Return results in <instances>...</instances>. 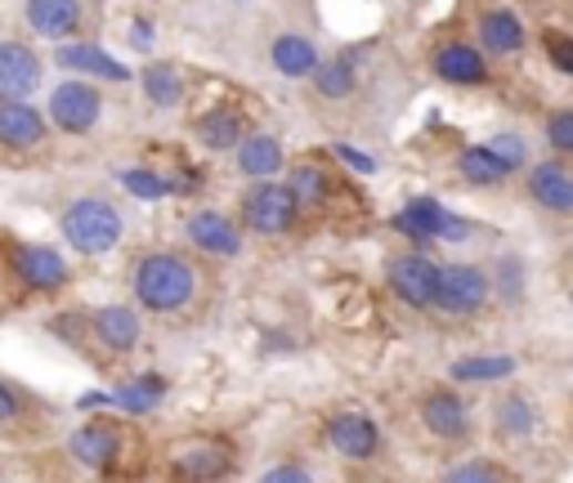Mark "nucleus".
I'll list each match as a JSON object with an SVG mask.
<instances>
[{
    "label": "nucleus",
    "instance_id": "f257e3e1",
    "mask_svg": "<svg viewBox=\"0 0 573 483\" xmlns=\"http://www.w3.org/2000/svg\"><path fill=\"white\" fill-rule=\"evenodd\" d=\"M193 287H197V278H193L188 260L166 256V251L144 256L140 269H135V296H140V305L153 309V314H175V309H184V305L193 300Z\"/></svg>",
    "mask_w": 573,
    "mask_h": 483
},
{
    "label": "nucleus",
    "instance_id": "f03ea898",
    "mask_svg": "<svg viewBox=\"0 0 573 483\" xmlns=\"http://www.w3.org/2000/svg\"><path fill=\"white\" fill-rule=\"evenodd\" d=\"M63 237L81 256H108L122 242V215L112 210L103 197H81L63 215Z\"/></svg>",
    "mask_w": 573,
    "mask_h": 483
},
{
    "label": "nucleus",
    "instance_id": "7ed1b4c3",
    "mask_svg": "<svg viewBox=\"0 0 573 483\" xmlns=\"http://www.w3.org/2000/svg\"><path fill=\"white\" fill-rule=\"evenodd\" d=\"M489 291H493V282H489L484 269H475V265H443L439 269L434 305L443 314H452V318H471L475 309H484Z\"/></svg>",
    "mask_w": 573,
    "mask_h": 483
},
{
    "label": "nucleus",
    "instance_id": "20e7f679",
    "mask_svg": "<svg viewBox=\"0 0 573 483\" xmlns=\"http://www.w3.org/2000/svg\"><path fill=\"white\" fill-rule=\"evenodd\" d=\"M296 210H300L296 193H291L287 184H274V179H260V184L247 193V202H243V219H247L256 233H265V237L287 233V228L296 224Z\"/></svg>",
    "mask_w": 573,
    "mask_h": 483
},
{
    "label": "nucleus",
    "instance_id": "39448f33",
    "mask_svg": "<svg viewBox=\"0 0 573 483\" xmlns=\"http://www.w3.org/2000/svg\"><path fill=\"white\" fill-rule=\"evenodd\" d=\"M395 228L408 237V242H417V247H430V242H439V237H448V242H462L467 237V224L457 219V215H448L439 202H430V197H417V202H408L399 215H395Z\"/></svg>",
    "mask_w": 573,
    "mask_h": 483
},
{
    "label": "nucleus",
    "instance_id": "423d86ee",
    "mask_svg": "<svg viewBox=\"0 0 573 483\" xmlns=\"http://www.w3.org/2000/svg\"><path fill=\"white\" fill-rule=\"evenodd\" d=\"M99 112H103V99H99L94 85L63 81V85H54V94H50V116H54V126L68 131V135H85L94 121H99Z\"/></svg>",
    "mask_w": 573,
    "mask_h": 483
},
{
    "label": "nucleus",
    "instance_id": "0eeeda50",
    "mask_svg": "<svg viewBox=\"0 0 573 483\" xmlns=\"http://www.w3.org/2000/svg\"><path fill=\"white\" fill-rule=\"evenodd\" d=\"M228 465H234V456H228L224 443L215 439H202V443H184L175 456H171V474L180 483H215L228 474Z\"/></svg>",
    "mask_w": 573,
    "mask_h": 483
},
{
    "label": "nucleus",
    "instance_id": "6e6552de",
    "mask_svg": "<svg viewBox=\"0 0 573 483\" xmlns=\"http://www.w3.org/2000/svg\"><path fill=\"white\" fill-rule=\"evenodd\" d=\"M386 278H390V287H395V296L403 305H412V309H430L434 305L439 269L426 256H399V260H390V274Z\"/></svg>",
    "mask_w": 573,
    "mask_h": 483
},
{
    "label": "nucleus",
    "instance_id": "1a4fd4ad",
    "mask_svg": "<svg viewBox=\"0 0 573 483\" xmlns=\"http://www.w3.org/2000/svg\"><path fill=\"white\" fill-rule=\"evenodd\" d=\"M327 439H331V448L346 456V461H372L377 448H381V434H377V425H372L364 412H340V417H331Z\"/></svg>",
    "mask_w": 573,
    "mask_h": 483
},
{
    "label": "nucleus",
    "instance_id": "9d476101",
    "mask_svg": "<svg viewBox=\"0 0 573 483\" xmlns=\"http://www.w3.org/2000/svg\"><path fill=\"white\" fill-rule=\"evenodd\" d=\"M10 260H14V274H19L28 287H37V291H54V287L68 282L63 256L50 251V247H37V242H23V247H14Z\"/></svg>",
    "mask_w": 573,
    "mask_h": 483
},
{
    "label": "nucleus",
    "instance_id": "9b49d317",
    "mask_svg": "<svg viewBox=\"0 0 573 483\" xmlns=\"http://www.w3.org/2000/svg\"><path fill=\"white\" fill-rule=\"evenodd\" d=\"M421 421H426V430H430L434 439H448V443L467 439V430H471V412H467V403L457 399L452 390L426 394V399H421Z\"/></svg>",
    "mask_w": 573,
    "mask_h": 483
},
{
    "label": "nucleus",
    "instance_id": "f8f14e48",
    "mask_svg": "<svg viewBox=\"0 0 573 483\" xmlns=\"http://www.w3.org/2000/svg\"><path fill=\"white\" fill-rule=\"evenodd\" d=\"M41 81V63L28 45L6 41L0 45V99H28Z\"/></svg>",
    "mask_w": 573,
    "mask_h": 483
},
{
    "label": "nucleus",
    "instance_id": "ddd939ff",
    "mask_svg": "<svg viewBox=\"0 0 573 483\" xmlns=\"http://www.w3.org/2000/svg\"><path fill=\"white\" fill-rule=\"evenodd\" d=\"M41 140H45V121H41L37 107H28L23 99H6V103H0V144L28 153Z\"/></svg>",
    "mask_w": 573,
    "mask_h": 483
},
{
    "label": "nucleus",
    "instance_id": "4468645a",
    "mask_svg": "<svg viewBox=\"0 0 573 483\" xmlns=\"http://www.w3.org/2000/svg\"><path fill=\"white\" fill-rule=\"evenodd\" d=\"M188 237L197 242V251H206V256H238L243 251L238 228L228 224L219 210H197L188 219Z\"/></svg>",
    "mask_w": 573,
    "mask_h": 483
},
{
    "label": "nucleus",
    "instance_id": "2eb2a0df",
    "mask_svg": "<svg viewBox=\"0 0 573 483\" xmlns=\"http://www.w3.org/2000/svg\"><path fill=\"white\" fill-rule=\"evenodd\" d=\"M529 193H533L538 206L560 210V215H573V175H569V166L542 162V166L529 175Z\"/></svg>",
    "mask_w": 573,
    "mask_h": 483
},
{
    "label": "nucleus",
    "instance_id": "dca6fc26",
    "mask_svg": "<svg viewBox=\"0 0 573 483\" xmlns=\"http://www.w3.org/2000/svg\"><path fill=\"white\" fill-rule=\"evenodd\" d=\"M72 456L81 461V465H90V470H108L112 465V456H117V430L112 425H103V421H90V425H81L76 434H72Z\"/></svg>",
    "mask_w": 573,
    "mask_h": 483
},
{
    "label": "nucleus",
    "instance_id": "f3484780",
    "mask_svg": "<svg viewBox=\"0 0 573 483\" xmlns=\"http://www.w3.org/2000/svg\"><path fill=\"white\" fill-rule=\"evenodd\" d=\"M94 336L112 349V353H126L140 345V314L126 305H108L94 314Z\"/></svg>",
    "mask_w": 573,
    "mask_h": 483
},
{
    "label": "nucleus",
    "instance_id": "a211bd4d",
    "mask_svg": "<svg viewBox=\"0 0 573 483\" xmlns=\"http://www.w3.org/2000/svg\"><path fill=\"white\" fill-rule=\"evenodd\" d=\"M28 23L41 37H72L81 23L76 0H28Z\"/></svg>",
    "mask_w": 573,
    "mask_h": 483
},
{
    "label": "nucleus",
    "instance_id": "6ab92c4d",
    "mask_svg": "<svg viewBox=\"0 0 573 483\" xmlns=\"http://www.w3.org/2000/svg\"><path fill=\"white\" fill-rule=\"evenodd\" d=\"M193 131H197V140H202L211 153H224V148L243 144V116H238L234 107H215V112L197 116Z\"/></svg>",
    "mask_w": 573,
    "mask_h": 483
},
{
    "label": "nucleus",
    "instance_id": "aec40b11",
    "mask_svg": "<svg viewBox=\"0 0 573 483\" xmlns=\"http://www.w3.org/2000/svg\"><path fill=\"white\" fill-rule=\"evenodd\" d=\"M434 68H439V76L452 81V85H480V81L489 76L484 59H480L471 45H448V50L434 59Z\"/></svg>",
    "mask_w": 573,
    "mask_h": 483
},
{
    "label": "nucleus",
    "instance_id": "412c9836",
    "mask_svg": "<svg viewBox=\"0 0 573 483\" xmlns=\"http://www.w3.org/2000/svg\"><path fill=\"white\" fill-rule=\"evenodd\" d=\"M59 63L63 68H76V72H94L103 81H126L131 76V68H122L117 59L103 54L99 45H68V50H59Z\"/></svg>",
    "mask_w": 573,
    "mask_h": 483
},
{
    "label": "nucleus",
    "instance_id": "4be33fe9",
    "mask_svg": "<svg viewBox=\"0 0 573 483\" xmlns=\"http://www.w3.org/2000/svg\"><path fill=\"white\" fill-rule=\"evenodd\" d=\"M238 166H243V175H252V179H269L274 171H283V144L269 140V135H252V140H243V148H238Z\"/></svg>",
    "mask_w": 573,
    "mask_h": 483
},
{
    "label": "nucleus",
    "instance_id": "5701e85b",
    "mask_svg": "<svg viewBox=\"0 0 573 483\" xmlns=\"http://www.w3.org/2000/svg\"><path fill=\"white\" fill-rule=\"evenodd\" d=\"M480 32H484V45H489L493 54H515V50L524 45V28H520V19H515V14H507V10L484 14Z\"/></svg>",
    "mask_w": 573,
    "mask_h": 483
},
{
    "label": "nucleus",
    "instance_id": "b1692460",
    "mask_svg": "<svg viewBox=\"0 0 573 483\" xmlns=\"http://www.w3.org/2000/svg\"><path fill=\"white\" fill-rule=\"evenodd\" d=\"M274 68L283 76H314L318 72V54H314V45L305 37H283L274 45Z\"/></svg>",
    "mask_w": 573,
    "mask_h": 483
},
{
    "label": "nucleus",
    "instance_id": "393cba45",
    "mask_svg": "<svg viewBox=\"0 0 573 483\" xmlns=\"http://www.w3.org/2000/svg\"><path fill=\"white\" fill-rule=\"evenodd\" d=\"M457 171H462L471 184H502L511 175V166L493 148H467L462 162H457Z\"/></svg>",
    "mask_w": 573,
    "mask_h": 483
},
{
    "label": "nucleus",
    "instance_id": "a878e982",
    "mask_svg": "<svg viewBox=\"0 0 573 483\" xmlns=\"http://www.w3.org/2000/svg\"><path fill=\"white\" fill-rule=\"evenodd\" d=\"M144 90H149V99H153L157 107H175V103L184 99V81H180V72H175L171 63H153V68L144 72Z\"/></svg>",
    "mask_w": 573,
    "mask_h": 483
},
{
    "label": "nucleus",
    "instance_id": "bb28decb",
    "mask_svg": "<svg viewBox=\"0 0 573 483\" xmlns=\"http://www.w3.org/2000/svg\"><path fill=\"white\" fill-rule=\"evenodd\" d=\"M515 372V358H507V353H493V358H462L452 368V377L457 381H502V377H511Z\"/></svg>",
    "mask_w": 573,
    "mask_h": 483
},
{
    "label": "nucleus",
    "instance_id": "cd10ccee",
    "mask_svg": "<svg viewBox=\"0 0 573 483\" xmlns=\"http://www.w3.org/2000/svg\"><path fill=\"white\" fill-rule=\"evenodd\" d=\"M287 188L296 193L300 206H323V202L331 197V184H327L323 166H296L291 179H287Z\"/></svg>",
    "mask_w": 573,
    "mask_h": 483
},
{
    "label": "nucleus",
    "instance_id": "c85d7f7f",
    "mask_svg": "<svg viewBox=\"0 0 573 483\" xmlns=\"http://www.w3.org/2000/svg\"><path fill=\"white\" fill-rule=\"evenodd\" d=\"M162 394H166V381L162 377H140V381H131V386H122L117 394H112V403L126 408V412H149Z\"/></svg>",
    "mask_w": 573,
    "mask_h": 483
},
{
    "label": "nucleus",
    "instance_id": "c756f323",
    "mask_svg": "<svg viewBox=\"0 0 573 483\" xmlns=\"http://www.w3.org/2000/svg\"><path fill=\"white\" fill-rule=\"evenodd\" d=\"M498 425H502L507 439H524V434H533V408H529L520 394H511V399H502V408H498Z\"/></svg>",
    "mask_w": 573,
    "mask_h": 483
},
{
    "label": "nucleus",
    "instance_id": "7c9ffc66",
    "mask_svg": "<svg viewBox=\"0 0 573 483\" xmlns=\"http://www.w3.org/2000/svg\"><path fill=\"white\" fill-rule=\"evenodd\" d=\"M122 179V188L131 193V197H144V202H157V197H166L175 184H166L162 175H153V171H144V166H135V171H122L117 175Z\"/></svg>",
    "mask_w": 573,
    "mask_h": 483
},
{
    "label": "nucleus",
    "instance_id": "2f4dec72",
    "mask_svg": "<svg viewBox=\"0 0 573 483\" xmlns=\"http://www.w3.org/2000/svg\"><path fill=\"white\" fill-rule=\"evenodd\" d=\"M350 85H355V72H350V63H331V68H323L318 72V90L327 94V99H340V94H350Z\"/></svg>",
    "mask_w": 573,
    "mask_h": 483
},
{
    "label": "nucleus",
    "instance_id": "473e14b6",
    "mask_svg": "<svg viewBox=\"0 0 573 483\" xmlns=\"http://www.w3.org/2000/svg\"><path fill=\"white\" fill-rule=\"evenodd\" d=\"M546 144L555 153H573V112H551L546 121Z\"/></svg>",
    "mask_w": 573,
    "mask_h": 483
},
{
    "label": "nucleus",
    "instance_id": "72a5a7b5",
    "mask_svg": "<svg viewBox=\"0 0 573 483\" xmlns=\"http://www.w3.org/2000/svg\"><path fill=\"white\" fill-rule=\"evenodd\" d=\"M546 54H551V63H555L564 76H573V37H555V32H546Z\"/></svg>",
    "mask_w": 573,
    "mask_h": 483
},
{
    "label": "nucleus",
    "instance_id": "f704fd0d",
    "mask_svg": "<svg viewBox=\"0 0 573 483\" xmlns=\"http://www.w3.org/2000/svg\"><path fill=\"white\" fill-rule=\"evenodd\" d=\"M443 483H502V474H498L493 465H480V461H475V465H457Z\"/></svg>",
    "mask_w": 573,
    "mask_h": 483
},
{
    "label": "nucleus",
    "instance_id": "c9c22d12",
    "mask_svg": "<svg viewBox=\"0 0 573 483\" xmlns=\"http://www.w3.org/2000/svg\"><path fill=\"white\" fill-rule=\"evenodd\" d=\"M489 148H493V153H498V157H502V162H507L511 171H520V162H524V153H529L520 135H498V140H493Z\"/></svg>",
    "mask_w": 573,
    "mask_h": 483
},
{
    "label": "nucleus",
    "instance_id": "e433bc0d",
    "mask_svg": "<svg viewBox=\"0 0 573 483\" xmlns=\"http://www.w3.org/2000/svg\"><path fill=\"white\" fill-rule=\"evenodd\" d=\"M336 162H346L355 175H372L377 171V162L368 157V153H359V148H350V144H336Z\"/></svg>",
    "mask_w": 573,
    "mask_h": 483
},
{
    "label": "nucleus",
    "instance_id": "4c0bfd02",
    "mask_svg": "<svg viewBox=\"0 0 573 483\" xmlns=\"http://www.w3.org/2000/svg\"><path fill=\"white\" fill-rule=\"evenodd\" d=\"M260 483H314V479H309L300 465H274V470H269Z\"/></svg>",
    "mask_w": 573,
    "mask_h": 483
},
{
    "label": "nucleus",
    "instance_id": "58836bf2",
    "mask_svg": "<svg viewBox=\"0 0 573 483\" xmlns=\"http://www.w3.org/2000/svg\"><path fill=\"white\" fill-rule=\"evenodd\" d=\"M10 421H19V399L6 381H0V425H10Z\"/></svg>",
    "mask_w": 573,
    "mask_h": 483
}]
</instances>
